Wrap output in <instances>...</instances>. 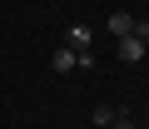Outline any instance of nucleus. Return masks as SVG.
<instances>
[{"label":"nucleus","mask_w":149,"mask_h":129,"mask_svg":"<svg viewBox=\"0 0 149 129\" xmlns=\"http://www.w3.org/2000/svg\"><path fill=\"white\" fill-rule=\"evenodd\" d=\"M50 70H55V75H70V70H80V55H74L70 45H60V50L50 55Z\"/></svg>","instance_id":"f257e3e1"},{"label":"nucleus","mask_w":149,"mask_h":129,"mask_svg":"<svg viewBox=\"0 0 149 129\" xmlns=\"http://www.w3.org/2000/svg\"><path fill=\"white\" fill-rule=\"evenodd\" d=\"M65 45H70L74 55H95V40H90V30H85V25H70V35H65Z\"/></svg>","instance_id":"f03ea898"},{"label":"nucleus","mask_w":149,"mask_h":129,"mask_svg":"<svg viewBox=\"0 0 149 129\" xmlns=\"http://www.w3.org/2000/svg\"><path fill=\"white\" fill-rule=\"evenodd\" d=\"M114 50H119V60H124V64H139V60L149 55V50H144L134 35H119V45H114Z\"/></svg>","instance_id":"7ed1b4c3"},{"label":"nucleus","mask_w":149,"mask_h":129,"mask_svg":"<svg viewBox=\"0 0 149 129\" xmlns=\"http://www.w3.org/2000/svg\"><path fill=\"white\" fill-rule=\"evenodd\" d=\"M104 30H109L114 40H119V35H134V15H124V10H114V15L104 20Z\"/></svg>","instance_id":"20e7f679"},{"label":"nucleus","mask_w":149,"mask_h":129,"mask_svg":"<svg viewBox=\"0 0 149 129\" xmlns=\"http://www.w3.org/2000/svg\"><path fill=\"white\" fill-rule=\"evenodd\" d=\"M95 124L109 129V124H114V104H95Z\"/></svg>","instance_id":"39448f33"},{"label":"nucleus","mask_w":149,"mask_h":129,"mask_svg":"<svg viewBox=\"0 0 149 129\" xmlns=\"http://www.w3.org/2000/svg\"><path fill=\"white\" fill-rule=\"evenodd\" d=\"M134 40H139V45L149 50V20H134Z\"/></svg>","instance_id":"423d86ee"},{"label":"nucleus","mask_w":149,"mask_h":129,"mask_svg":"<svg viewBox=\"0 0 149 129\" xmlns=\"http://www.w3.org/2000/svg\"><path fill=\"white\" fill-rule=\"evenodd\" d=\"M109 129H139V124H134V119H124V114H114V124H109Z\"/></svg>","instance_id":"0eeeda50"},{"label":"nucleus","mask_w":149,"mask_h":129,"mask_svg":"<svg viewBox=\"0 0 149 129\" xmlns=\"http://www.w3.org/2000/svg\"><path fill=\"white\" fill-rule=\"evenodd\" d=\"M144 129H149V124H144Z\"/></svg>","instance_id":"6e6552de"}]
</instances>
